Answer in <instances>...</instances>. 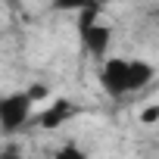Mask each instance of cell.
<instances>
[{
    "label": "cell",
    "instance_id": "11",
    "mask_svg": "<svg viewBox=\"0 0 159 159\" xmlns=\"http://www.w3.org/2000/svg\"><path fill=\"white\" fill-rule=\"evenodd\" d=\"M0 150H3V147H0Z\"/></svg>",
    "mask_w": 159,
    "mask_h": 159
},
{
    "label": "cell",
    "instance_id": "5",
    "mask_svg": "<svg viewBox=\"0 0 159 159\" xmlns=\"http://www.w3.org/2000/svg\"><path fill=\"white\" fill-rule=\"evenodd\" d=\"M53 159H91V156H88V150L78 143V140H62L53 150Z\"/></svg>",
    "mask_w": 159,
    "mask_h": 159
},
{
    "label": "cell",
    "instance_id": "4",
    "mask_svg": "<svg viewBox=\"0 0 159 159\" xmlns=\"http://www.w3.org/2000/svg\"><path fill=\"white\" fill-rule=\"evenodd\" d=\"M78 116V106L69 100V97H56V100H47L41 109H38V128L41 131H59L69 119Z\"/></svg>",
    "mask_w": 159,
    "mask_h": 159
},
{
    "label": "cell",
    "instance_id": "6",
    "mask_svg": "<svg viewBox=\"0 0 159 159\" xmlns=\"http://www.w3.org/2000/svg\"><path fill=\"white\" fill-rule=\"evenodd\" d=\"M91 7H97V0H50L53 13H84Z\"/></svg>",
    "mask_w": 159,
    "mask_h": 159
},
{
    "label": "cell",
    "instance_id": "7",
    "mask_svg": "<svg viewBox=\"0 0 159 159\" xmlns=\"http://www.w3.org/2000/svg\"><path fill=\"white\" fill-rule=\"evenodd\" d=\"M28 94H31V100H34L38 106L50 100V88H47V84H31V88H28Z\"/></svg>",
    "mask_w": 159,
    "mask_h": 159
},
{
    "label": "cell",
    "instance_id": "9",
    "mask_svg": "<svg viewBox=\"0 0 159 159\" xmlns=\"http://www.w3.org/2000/svg\"><path fill=\"white\" fill-rule=\"evenodd\" d=\"M0 159H25V156H22V147H19V143H3Z\"/></svg>",
    "mask_w": 159,
    "mask_h": 159
},
{
    "label": "cell",
    "instance_id": "1",
    "mask_svg": "<svg viewBox=\"0 0 159 159\" xmlns=\"http://www.w3.org/2000/svg\"><path fill=\"white\" fill-rule=\"evenodd\" d=\"M156 78V66L147 59H131V56H106L100 62V88L109 97H128Z\"/></svg>",
    "mask_w": 159,
    "mask_h": 159
},
{
    "label": "cell",
    "instance_id": "10",
    "mask_svg": "<svg viewBox=\"0 0 159 159\" xmlns=\"http://www.w3.org/2000/svg\"><path fill=\"white\" fill-rule=\"evenodd\" d=\"M38 159H53V156H38Z\"/></svg>",
    "mask_w": 159,
    "mask_h": 159
},
{
    "label": "cell",
    "instance_id": "3",
    "mask_svg": "<svg viewBox=\"0 0 159 159\" xmlns=\"http://www.w3.org/2000/svg\"><path fill=\"white\" fill-rule=\"evenodd\" d=\"M78 34H81V44H84V53H91L94 59H106L109 56V44H112V28L106 22H100V10L91 7L84 13H78Z\"/></svg>",
    "mask_w": 159,
    "mask_h": 159
},
{
    "label": "cell",
    "instance_id": "8",
    "mask_svg": "<svg viewBox=\"0 0 159 159\" xmlns=\"http://www.w3.org/2000/svg\"><path fill=\"white\" fill-rule=\"evenodd\" d=\"M156 122H159V103L140 109V125H156Z\"/></svg>",
    "mask_w": 159,
    "mask_h": 159
},
{
    "label": "cell",
    "instance_id": "2",
    "mask_svg": "<svg viewBox=\"0 0 159 159\" xmlns=\"http://www.w3.org/2000/svg\"><path fill=\"white\" fill-rule=\"evenodd\" d=\"M34 109H38V103L31 100L28 91H10V94H0V134H7V137L19 134V131L31 122Z\"/></svg>",
    "mask_w": 159,
    "mask_h": 159
}]
</instances>
